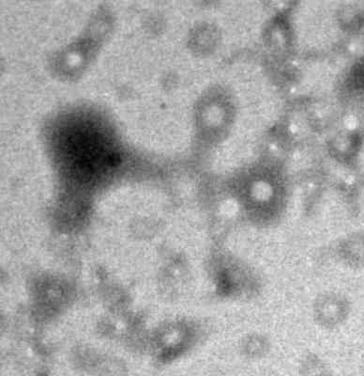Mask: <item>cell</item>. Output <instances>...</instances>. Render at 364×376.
Returning <instances> with one entry per match:
<instances>
[{
  "label": "cell",
  "instance_id": "cell-1",
  "mask_svg": "<svg viewBox=\"0 0 364 376\" xmlns=\"http://www.w3.org/2000/svg\"><path fill=\"white\" fill-rule=\"evenodd\" d=\"M107 161H108V164H111L112 166H117V164L120 163L121 158H120L118 154L114 152V154H112L109 156L108 160H107Z\"/></svg>",
  "mask_w": 364,
  "mask_h": 376
}]
</instances>
